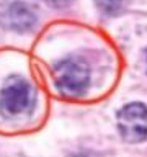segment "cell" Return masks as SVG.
<instances>
[{"label": "cell", "mask_w": 147, "mask_h": 157, "mask_svg": "<svg viewBox=\"0 0 147 157\" xmlns=\"http://www.w3.org/2000/svg\"><path fill=\"white\" fill-rule=\"evenodd\" d=\"M56 87L67 97H80L90 82L88 66L78 57H67L54 66Z\"/></svg>", "instance_id": "1"}, {"label": "cell", "mask_w": 147, "mask_h": 157, "mask_svg": "<svg viewBox=\"0 0 147 157\" xmlns=\"http://www.w3.org/2000/svg\"><path fill=\"white\" fill-rule=\"evenodd\" d=\"M33 106V88L21 77L8 78L0 92V111L7 118L21 116Z\"/></svg>", "instance_id": "2"}, {"label": "cell", "mask_w": 147, "mask_h": 157, "mask_svg": "<svg viewBox=\"0 0 147 157\" xmlns=\"http://www.w3.org/2000/svg\"><path fill=\"white\" fill-rule=\"evenodd\" d=\"M118 129L126 142L137 144L147 139V106L129 103L118 113Z\"/></svg>", "instance_id": "3"}, {"label": "cell", "mask_w": 147, "mask_h": 157, "mask_svg": "<svg viewBox=\"0 0 147 157\" xmlns=\"http://www.w3.org/2000/svg\"><path fill=\"white\" fill-rule=\"evenodd\" d=\"M7 26L18 33H26L36 25V13L24 2H15L5 13Z\"/></svg>", "instance_id": "4"}, {"label": "cell", "mask_w": 147, "mask_h": 157, "mask_svg": "<svg viewBox=\"0 0 147 157\" xmlns=\"http://www.w3.org/2000/svg\"><path fill=\"white\" fill-rule=\"evenodd\" d=\"M129 0H95L96 7L106 15H118L121 13Z\"/></svg>", "instance_id": "5"}, {"label": "cell", "mask_w": 147, "mask_h": 157, "mask_svg": "<svg viewBox=\"0 0 147 157\" xmlns=\"http://www.w3.org/2000/svg\"><path fill=\"white\" fill-rule=\"evenodd\" d=\"M46 2L49 5H52V7H56V8H62V7H67L72 0H46Z\"/></svg>", "instance_id": "6"}, {"label": "cell", "mask_w": 147, "mask_h": 157, "mask_svg": "<svg viewBox=\"0 0 147 157\" xmlns=\"http://www.w3.org/2000/svg\"><path fill=\"white\" fill-rule=\"evenodd\" d=\"M77 157H92V155H77Z\"/></svg>", "instance_id": "7"}]
</instances>
